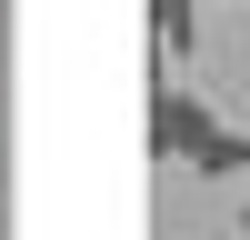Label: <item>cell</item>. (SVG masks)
<instances>
[{
  "instance_id": "1",
  "label": "cell",
  "mask_w": 250,
  "mask_h": 240,
  "mask_svg": "<svg viewBox=\"0 0 250 240\" xmlns=\"http://www.w3.org/2000/svg\"><path fill=\"white\" fill-rule=\"evenodd\" d=\"M150 140H160V160H190L200 180L250 170V140H240L230 120H220L210 100L190 90V80H160V100H150Z\"/></svg>"
},
{
  "instance_id": "2",
  "label": "cell",
  "mask_w": 250,
  "mask_h": 240,
  "mask_svg": "<svg viewBox=\"0 0 250 240\" xmlns=\"http://www.w3.org/2000/svg\"><path fill=\"white\" fill-rule=\"evenodd\" d=\"M150 40H160V60H190L200 10H190V0H150Z\"/></svg>"
},
{
  "instance_id": "3",
  "label": "cell",
  "mask_w": 250,
  "mask_h": 240,
  "mask_svg": "<svg viewBox=\"0 0 250 240\" xmlns=\"http://www.w3.org/2000/svg\"><path fill=\"white\" fill-rule=\"evenodd\" d=\"M240 230H250V210H240Z\"/></svg>"
}]
</instances>
